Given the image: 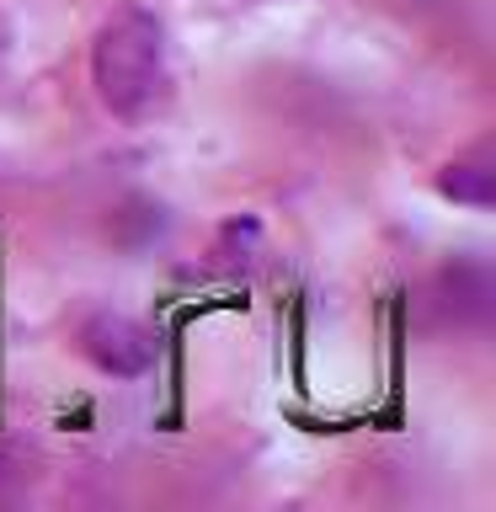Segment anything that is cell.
Listing matches in <instances>:
<instances>
[{
  "label": "cell",
  "mask_w": 496,
  "mask_h": 512,
  "mask_svg": "<svg viewBox=\"0 0 496 512\" xmlns=\"http://www.w3.org/2000/svg\"><path fill=\"white\" fill-rule=\"evenodd\" d=\"M86 352L96 358V368H107V374H118V379H134L155 363L150 331L128 315H96L86 326Z\"/></svg>",
  "instance_id": "7a4b0ae2"
},
{
  "label": "cell",
  "mask_w": 496,
  "mask_h": 512,
  "mask_svg": "<svg viewBox=\"0 0 496 512\" xmlns=\"http://www.w3.org/2000/svg\"><path fill=\"white\" fill-rule=\"evenodd\" d=\"M91 80L112 118L150 123L171 102V59H166V27L155 11L123 6L107 16V27L91 43Z\"/></svg>",
  "instance_id": "6da1fadb"
},
{
  "label": "cell",
  "mask_w": 496,
  "mask_h": 512,
  "mask_svg": "<svg viewBox=\"0 0 496 512\" xmlns=\"http://www.w3.org/2000/svg\"><path fill=\"white\" fill-rule=\"evenodd\" d=\"M438 187H443L454 203H475V208H491V198H496L486 155H475V160H454V166L443 171V182H438Z\"/></svg>",
  "instance_id": "3957f363"
}]
</instances>
